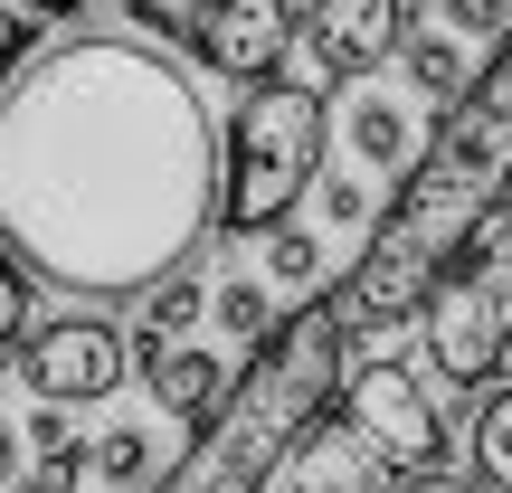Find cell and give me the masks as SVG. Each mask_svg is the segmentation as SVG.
<instances>
[{"label": "cell", "instance_id": "obj_13", "mask_svg": "<svg viewBox=\"0 0 512 493\" xmlns=\"http://www.w3.org/2000/svg\"><path fill=\"white\" fill-rule=\"evenodd\" d=\"M342 143H351V162L361 171H380V181H408V162H418V114L408 105H389V95H361V105L342 114Z\"/></svg>", "mask_w": 512, "mask_h": 493}, {"label": "cell", "instance_id": "obj_19", "mask_svg": "<svg viewBox=\"0 0 512 493\" xmlns=\"http://www.w3.org/2000/svg\"><path fill=\"white\" fill-rule=\"evenodd\" d=\"M475 475L512 493V380L484 399V418H475Z\"/></svg>", "mask_w": 512, "mask_h": 493}, {"label": "cell", "instance_id": "obj_8", "mask_svg": "<svg viewBox=\"0 0 512 493\" xmlns=\"http://www.w3.org/2000/svg\"><path fill=\"white\" fill-rule=\"evenodd\" d=\"M389 484H408V475L370 446V427L351 418V408H323V418L266 465L256 493H389Z\"/></svg>", "mask_w": 512, "mask_h": 493}, {"label": "cell", "instance_id": "obj_18", "mask_svg": "<svg viewBox=\"0 0 512 493\" xmlns=\"http://www.w3.org/2000/svg\"><path fill=\"white\" fill-rule=\"evenodd\" d=\"M209 323H219L228 342H266L275 304H266V285H256V275H228V285H209Z\"/></svg>", "mask_w": 512, "mask_h": 493}, {"label": "cell", "instance_id": "obj_17", "mask_svg": "<svg viewBox=\"0 0 512 493\" xmlns=\"http://www.w3.org/2000/svg\"><path fill=\"white\" fill-rule=\"evenodd\" d=\"M266 285H285V294L323 285V238L294 228V219H275V228H266Z\"/></svg>", "mask_w": 512, "mask_h": 493}, {"label": "cell", "instance_id": "obj_4", "mask_svg": "<svg viewBox=\"0 0 512 493\" xmlns=\"http://www.w3.org/2000/svg\"><path fill=\"white\" fill-rule=\"evenodd\" d=\"M332 152V76H256L238 95V124L219 143V228L228 238H266L294 219Z\"/></svg>", "mask_w": 512, "mask_h": 493}, {"label": "cell", "instance_id": "obj_3", "mask_svg": "<svg viewBox=\"0 0 512 493\" xmlns=\"http://www.w3.org/2000/svg\"><path fill=\"white\" fill-rule=\"evenodd\" d=\"M342 370H351V332H342L332 304L275 313L266 342H247V370L209 408V427L190 437V456L171 465V493H247V484H266V465L342 399Z\"/></svg>", "mask_w": 512, "mask_h": 493}, {"label": "cell", "instance_id": "obj_16", "mask_svg": "<svg viewBox=\"0 0 512 493\" xmlns=\"http://www.w3.org/2000/svg\"><path fill=\"white\" fill-rule=\"evenodd\" d=\"M19 437H29L38 484H48V493H76V484H86V475H76V446H86V437H76V408L67 399H38V418L19 427Z\"/></svg>", "mask_w": 512, "mask_h": 493}, {"label": "cell", "instance_id": "obj_26", "mask_svg": "<svg viewBox=\"0 0 512 493\" xmlns=\"http://www.w3.org/2000/svg\"><path fill=\"white\" fill-rule=\"evenodd\" d=\"M19 10H38V19H76L86 0H19Z\"/></svg>", "mask_w": 512, "mask_h": 493}, {"label": "cell", "instance_id": "obj_5", "mask_svg": "<svg viewBox=\"0 0 512 493\" xmlns=\"http://www.w3.org/2000/svg\"><path fill=\"white\" fill-rule=\"evenodd\" d=\"M418 323H427V370L437 380H456V389L503 380V361H512V190L475 219V238L437 275Z\"/></svg>", "mask_w": 512, "mask_h": 493}, {"label": "cell", "instance_id": "obj_10", "mask_svg": "<svg viewBox=\"0 0 512 493\" xmlns=\"http://www.w3.org/2000/svg\"><path fill=\"white\" fill-rule=\"evenodd\" d=\"M408 29H418L408 0H313V19H304L313 67H323V76H370V67H389V57L408 48Z\"/></svg>", "mask_w": 512, "mask_h": 493}, {"label": "cell", "instance_id": "obj_2", "mask_svg": "<svg viewBox=\"0 0 512 493\" xmlns=\"http://www.w3.org/2000/svg\"><path fill=\"white\" fill-rule=\"evenodd\" d=\"M503 190H512V29L475 67V86H465L456 105H437L427 152L408 162V181H389V219H370L351 275L323 294V304L342 313V332L408 323Z\"/></svg>", "mask_w": 512, "mask_h": 493}, {"label": "cell", "instance_id": "obj_22", "mask_svg": "<svg viewBox=\"0 0 512 493\" xmlns=\"http://www.w3.org/2000/svg\"><path fill=\"white\" fill-rule=\"evenodd\" d=\"M437 10H446V29H456L465 48H494L512 29V0H437Z\"/></svg>", "mask_w": 512, "mask_h": 493}, {"label": "cell", "instance_id": "obj_21", "mask_svg": "<svg viewBox=\"0 0 512 493\" xmlns=\"http://www.w3.org/2000/svg\"><path fill=\"white\" fill-rule=\"evenodd\" d=\"M200 10H209V0H124L133 38H162V48H171V38H190V29H200Z\"/></svg>", "mask_w": 512, "mask_h": 493}, {"label": "cell", "instance_id": "obj_15", "mask_svg": "<svg viewBox=\"0 0 512 493\" xmlns=\"http://www.w3.org/2000/svg\"><path fill=\"white\" fill-rule=\"evenodd\" d=\"M399 67H408V86H418L427 105H456V95L475 86V57H465V38H456V29H408Z\"/></svg>", "mask_w": 512, "mask_h": 493}, {"label": "cell", "instance_id": "obj_1", "mask_svg": "<svg viewBox=\"0 0 512 493\" xmlns=\"http://www.w3.org/2000/svg\"><path fill=\"white\" fill-rule=\"evenodd\" d=\"M219 228V133L152 38H67L0 86V238L57 294H143Z\"/></svg>", "mask_w": 512, "mask_h": 493}, {"label": "cell", "instance_id": "obj_9", "mask_svg": "<svg viewBox=\"0 0 512 493\" xmlns=\"http://www.w3.org/2000/svg\"><path fill=\"white\" fill-rule=\"evenodd\" d=\"M294 0H209L200 29H190V57H200L209 76H228V86H256V76H275L294 57Z\"/></svg>", "mask_w": 512, "mask_h": 493}, {"label": "cell", "instance_id": "obj_6", "mask_svg": "<svg viewBox=\"0 0 512 493\" xmlns=\"http://www.w3.org/2000/svg\"><path fill=\"white\" fill-rule=\"evenodd\" d=\"M342 408L370 427V446H380L408 484H418V475H446V408L427 399V380L399 361V351L351 361V370H342Z\"/></svg>", "mask_w": 512, "mask_h": 493}, {"label": "cell", "instance_id": "obj_24", "mask_svg": "<svg viewBox=\"0 0 512 493\" xmlns=\"http://www.w3.org/2000/svg\"><path fill=\"white\" fill-rule=\"evenodd\" d=\"M38 57V10H19V0H0V86H10L19 67Z\"/></svg>", "mask_w": 512, "mask_h": 493}, {"label": "cell", "instance_id": "obj_12", "mask_svg": "<svg viewBox=\"0 0 512 493\" xmlns=\"http://www.w3.org/2000/svg\"><path fill=\"white\" fill-rule=\"evenodd\" d=\"M200 313H209V294H200V275H190V266L152 275V285H143V313H133V332H124V342H133V370H162V351L181 342Z\"/></svg>", "mask_w": 512, "mask_h": 493}, {"label": "cell", "instance_id": "obj_20", "mask_svg": "<svg viewBox=\"0 0 512 493\" xmlns=\"http://www.w3.org/2000/svg\"><path fill=\"white\" fill-rule=\"evenodd\" d=\"M19 332H29V256L0 238V351H19Z\"/></svg>", "mask_w": 512, "mask_h": 493}, {"label": "cell", "instance_id": "obj_25", "mask_svg": "<svg viewBox=\"0 0 512 493\" xmlns=\"http://www.w3.org/2000/svg\"><path fill=\"white\" fill-rule=\"evenodd\" d=\"M19 456H29V437H19V427H0V484H19Z\"/></svg>", "mask_w": 512, "mask_h": 493}, {"label": "cell", "instance_id": "obj_11", "mask_svg": "<svg viewBox=\"0 0 512 493\" xmlns=\"http://www.w3.org/2000/svg\"><path fill=\"white\" fill-rule=\"evenodd\" d=\"M143 380H152V408H162L171 427H190V437H200V427H209V408L228 399V380H238V370H228L219 351L171 342V351H162V370H143Z\"/></svg>", "mask_w": 512, "mask_h": 493}, {"label": "cell", "instance_id": "obj_23", "mask_svg": "<svg viewBox=\"0 0 512 493\" xmlns=\"http://www.w3.org/2000/svg\"><path fill=\"white\" fill-rule=\"evenodd\" d=\"M313 190H323V219L332 228H370V219H380V209H370V181H351V171H332V181L313 171Z\"/></svg>", "mask_w": 512, "mask_h": 493}, {"label": "cell", "instance_id": "obj_7", "mask_svg": "<svg viewBox=\"0 0 512 493\" xmlns=\"http://www.w3.org/2000/svg\"><path fill=\"white\" fill-rule=\"evenodd\" d=\"M133 370V342L105 323V313H57V323L19 332V380H29V399H67V408H95L114 399Z\"/></svg>", "mask_w": 512, "mask_h": 493}, {"label": "cell", "instance_id": "obj_14", "mask_svg": "<svg viewBox=\"0 0 512 493\" xmlns=\"http://www.w3.org/2000/svg\"><path fill=\"white\" fill-rule=\"evenodd\" d=\"M171 446H162V427H105L95 446H76V475L86 484H114V493H143V484H171Z\"/></svg>", "mask_w": 512, "mask_h": 493}]
</instances>
